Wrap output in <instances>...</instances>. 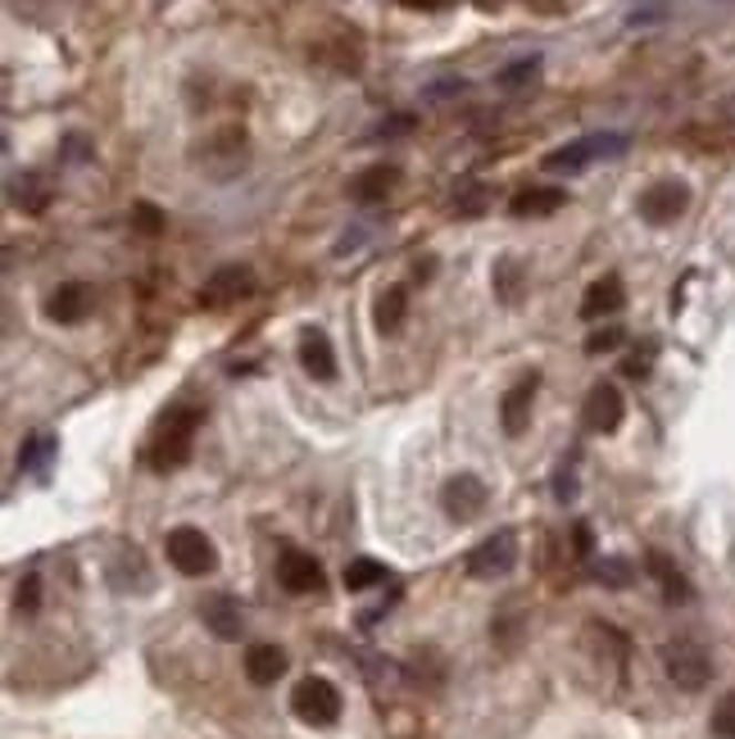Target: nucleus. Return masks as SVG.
I'll use <instances>...</instances> for the list:
<instances>
[{"label":"nucleus","instance_id":"c85d7f7f","mask_svg":"<svg viewBox=\"0 0 735 739\" xmlns=\"http://www.w3.org/2000/svg\"><path fill=\"white\" fill-rule=\"evenodd\" d=\"M708 726H713V735H717V739H735V689H726V695L717 699V708H713Z\"/></svg>","mask_w":735,"mask_h":739},{"label":"nucleus","instance_id":"e433bc0d","mask_svg":"<svg viewBox=\"0 0 735 739\" xmlns=\"http://www.w3.org/2000/svg\"><path fill=\"white\" fill-rule=\"evenodd\" d=\"M572 540H576V554H591V550H595L591 526H585V522H581V526H572Z\"/></svg>","mask_w":735,"mask_h":739},{"label":"nucleus","instance_id":"1a4fd4ad","mask_svg":"<svg viewBox=\"0 0 735 739\" xmlns=\"http://www.w3.org/2000/svg\"><path fill=\"white\" fill-rule=\"evenodd\" d=\"M251 290H255V273H251V268H245V264H223V268H214V273L205 277L201 305H205V309H232V305H241Z\"/></svg>","mask_w":735,"mask_h":739},{"label":"nucleus","instance_id":"f8f14e48","mask_svg":"<svg viewBox=\"0 0 735 739\" xmlns=\"http://www.w3.org/2000/svg\"><path fill=\"white\" fill-rule=\"evenodd\" d=\"M91 309H95V290L86 281H60L51 295H45V318L64 322V327L82 322Z\"/></svg>","mask_w":735,"mask_h":739},{"label":"nucleus","instance_id":"f3484780","mask_svg":"<svg viewBox=\"0 0 735 739\" xmlns=\"http://www.w3.org/2000/svg\"><path fill=\"white\" fill-rule=\"evenodd\" d=\"M531 404H535V377H522L518 386H509V396L500 400V422L504 435H522L531 422Z\"/></svg>","mask_w":735,"mask_h":739},{"label":"nucleus","instance_id":"f03ea898","mask_svg":"<svg viewBox=\"0 0 735 739\" xmlns=\"http://www.w3.org/2000/svg\"><path fill=\"white\" fill-rule=\"evenodd\" d=\"M626 155V136L622 132H591V136H576L568 145H559V151H550L541 160L545 173H585L591 164L600 160H617Z\"/></svg>","mask_w":735,"mask_h":739},{"label":"nucleus","instance_id":"423d86ee","mask_svg":"<svg viewBox=\"0 0 735 739\" xmlns=\"http://www.w3.org/2000/svg\"><path fill=\"white\" fill-rule=\"evenodd\" d=\"M635 209H641V218L650 227H667V223H676L685 209H691V186L676 182V177H663V182H654V186L641 191Z\"/></svg>","mask_w":735,"mask_h":739},{"label":"nucleus","instance_id":"a211bd4d","mask_svg":"<svg viewBox=\"0 0 735 739\" xmlns=\"http://www.w3.org/2000/svg\"><path fill=\"white\" fill-rule=\"evenodd\" d=\"M201 622L214 639H241V604L232 595H210L201 604Z\"/></svg>","mask_w":735,"mask_h":739},{"label":"nucleus","instance_id":"2eb2a0df","mask_svg":"<svg viewBox=\"0 0 735 739\" xmlns=\"http://www.w3.org/2000/svg\"><path fill=\"white\" fill-rule=\"evenodd\" d=\"M568 205V191L563 186H527L509 201V214L513 218H550Z\"/></svg>","mask_w":735,"mask_h":739},{"label":"nucleus","instance_id":"4468645a","mask_svg":"<svg viewBox=\"0 0 735 739\" xmlns=\"http://www.w3.org/2000/svg\"><path fill=\"white\" fill-rule=\"evenodd\" d=\"M400 186V168L396 164H368L350 177V201L355 205H381L390 191Z\"/></svg>","mask_w":735,"mask_h":739},{"label":"nucleus","instance_id":"6e6552de","mask_svg":"<svg viewBox=\"0 0 735 739\" xmlns=\"http://www.w3.org/2000/svg\"><path fill=\"white\" fill-rule=\"evenodd\" d=\"M486 500H490V490H486V481L472 476V472L450 476L446 490H440V509H446V517L459 522V526H463V522H477V517L486 513Z\"/></svg>","mask_w":735,"mask_h":739},{"label":"nucleus","instance_id":"bb28decb","mask_svg":"<svg viewBox=\"0 0 735 739\" xmlns=\"http://www.w3.org/2000/svg\"><path fill=\"white\" fill-rule=\"evenodd\" d=\"M164 227H169V218H164L160 205H151V201H136V205H132V232H141V236H164Z\"/></svg>","mask_w":735,"mask_h":739},{"label":"nucleus","instance_id":"dca6fc26","mask_svg":"<svg viewBox=\"0 0 735 739\" xmlns=\"http://www.w3.org/2000/svg\"><path fill=\"white\" fill-rule=\"evenodd\" d=\"M110 581H114L119 595H145V589L155 585V581H151V567H145V554L132 550V545L119 550V558H114V567H110Z\"/></svg>","mask_w":735,"mask_h":739},{"label":"nucleus","instance_id":"4be33fe9","mask_svg":"<svg viewBox=\"0 0 735 739\" xmlns=\"http://www.w3.org/2000/svg\"><path fill=\"white\" fill-rule=\"evenodd\" d=\"M490 286H496V300H500V305H509V309L522 305V295H527V268H522V259H513V255L496 259Z\"/></svg>","mask_w":735,"mask_h":739},{"label":"nucleus","instance_id":"4c0bfd02","mask_svg":"<svg viewBox=\"0 0 735 739\" xmlns=\"http://www.w3.org/2000/svg\"><path fill=\"white\" fill-rule=\"evenodd\" d=\"M400 6H405V10H440L446 0H400Z\"/></svg>","mask_w":735,"mask_h":739},{"label":"nucleus","instance_id":"5701e85b","mask_svg":"<svg viewBox=\"0 0 735 739\" xmlns=\"http://www.w3.org/2000/svg\"><path fill=\"white\" fill-rule=\"evenodd\" d=\"M645 563H650V576L659 581V589H663V599H667V604H685V599L695 595V589H691V581L681 576V567H676L667 554H659V550H654Z\"/></svg>","mask_w":735,"mask_h":739},{"label":"nucleus","instance_id":"7c9ffc66","mask_svg":"<svg viewBox=\"0 0 735 739\" xmlns=\"http://www.w3.org/2000/svg\"><path fill=\"white\" fill-rule=\"evenodd\" d=\"M486 209V186H463L459 195H455V214H463V218H477Z\"/></svg>","mask_w":735,"mask_h":739},{"label":"nucleus","instance_id":"c756f323","mask_svg":"<svg viewBox=\"0 0 735 739\" xmlns=\"http://www.w3.org/2000/svg\"><path fill=\"white\" fill-rule=\"evenodd\" d=\"M14 608H19V613H28V617H32L37 608H41V576H37V572H28V576L19 581V595H14Z\"/></svg>","mask_w":735,"mask_h":739},{"label":"nucleus","instance_id":"39448f33","mask_svg":"<svg viewBox=\"0 0 735 739\" xmlns=\"http://www.w3.org/2000/svg\"><path fill=\"white\" fill-rule=\"evenodd\" d=\"M663 671L676 689H685V695H695V689L708 685L713 676V658L695 645V639H667L663 645Z\"/></svg>","mask_w":735,"mask_h":739},{"label":"nucleus","instance_id":"cd10ccee","mask_svg":"<svg viewBox=\"0 0 735 739\" xmlns=\"http://www.w3.org/2000/svg\"><path fill=\"white\" fill-rule=\"evenodd\" d=\"M591 576H595L600 585H609V589H626V585L635 581V572H631V563H626V558H600Z\"/></svg>","mask_w":735,"mask_h":739},{"label":"nucleus","instance_id":"20e7f679","mask_svg":"<svg viewBox=\"0 0 735 739\" xmlns=\"http://www.w3.org/2000/svg\"><path fill=\"white\" fill-rule=\"evenodd\" d=\"M290 712H296L305 726H336L340 721V689L327 676H305L296 689H290Z\"/></svg>","mask_w":735,"mask_h":739},{"label":"nucleus","instance_id":"2f4dec72","mask_svg":"<svg viewBox=\"0 0 735 739\" xmlns=\"http://www.w3.org/2000/svg\"><path fill=\"white\" fill-rule=\"evenodd\" d=\"M622 340H626V331H622V327H604V331H591V340H585V355H609V350H617Z\"/></svg>","mask_w":735,"mask_h":739},{"label":"nucleus","instance_id":"473e14b6","mask_svg":"<svg viewBox=\"0 0 735 739\" xmlns=\"http://www.w3.org/2000/svg\"><path fill=\"white\" fill-rule=\"evenodd\" d=\"M554 495L568 504V500H576V454H568V463L559 468V476H554Z\"/></svg>","mask_w":735,"mask_h":739},{"label":"nucleus","instance_id":"72a5a7b5","mask_svg":"<svg viewBox=\"0 0 735 739\" xmlns=\"http://www.w3.org/2000/svg\"><path fill=\"white\" fill-rule=\"evenodd\" d=\"M535 69H541V60H522V64H513V69L500 73V86H518V82L535 78Z\"/></svg>","mask_w":735,"mask_h":739},{"label":"nucleus","instance_id":"6ab92c4d","mask_svg":"<svg viewBox=\"0 0 735 739\" xmlns=\"http://www.w3.org/2000/svg\"><path fill=\"white\" fill-rule=\"evenodd\" d=\"M300 368H305L314 381H331V377H336V350H331V340H327L318 327H309V331L300 336Z\"/></svg>","mask_w":735,"mask_h":739},{"label":"nucleus","instance_id":"58836bf2","mask_svg":"<svg viewBox=\"0 0 735 739\" xmlns=\"http://www.w3.org/2000/svg\"><path fill=\"white\" fill-rule=\"evenodd\" d=\"M472 6H477V10H500L504 0H472Z\"/></svg>","mask_w":735,"mask_h":739},{"label":"nucleus","instance_id":"393cba45","mask_svg":"<svg viewBox=\"0 0 735 739\" xmlns=\"http://www.w3.org/2000/svg\"><path fill=\"white\" fill-rule=\"evenodd\" d=\"M55 435L51 431H37V435H28L23 440V450H19V468L23 472H32L37 481H45V476H51V459H55Z\"/></svg>","mask_w":735,"mask_h":739},{"label":"nucleus","instance_id":"412c9836","mask_svg":"<svg viewBox=\"0 0 735 739\" xmlns=\"http://www.w3.org/2000/svg\"><path fill=\"white\" fill-rule=\"evenodd\" d=\"M245 676L255 685H277L286 676V649L282 645H251L245 649Z\"/></svg>","mask_w":735,"mask_h":739},{"label":"nucleus","instance_id":"f257e3e1","mask_svg":"<svg viewBox=\"0 0 735 739\" xmlns=\"http://www.w3.org/2000/svg\"><path fill=\"white\" fill-rule=\"evenodd\" d=\"M201 409L195 404H173L160 427L151 431V440H145V463H151L155 472H177L191 450H195V431H201Z\"/></svg>","mask_w":735,"mask_h":739},{"label":"nucleus","instance_id":"9b49d317","mask_svg":"<svg viewBox=\"0 0 735 739\" xmlns=\"http://www.w3.org/2000/svg\"><path fill=\"white\" fill-rule=\"evenodd\" d=\"M277 581H282L286 595H318V589H323V567H318V558L305 554V550H282V558H277Z\"/></svg>","mask_w":735,"mask_h":739},{"label":"nucleus","instance_id":"f704fd0d","mask_svg":"<svg viewBox=\"0 0 735 739\" xmlns=\"http://www.w3.org/2000/svg\"><path fill=\"white\" fill-rule=\"evenodd\" d=\"M364 236H368V227H346V236H340V245H336V255H340V259L355 255L359 245H364Z\"/></svg>","mask_w":735,"mask_h":739},{"label":"nucleus","instance_id":"9d476101","mask_svg":"<svg viewBox=\"0 0 735 739\" xmlns=\"http://www.w3.org/2000/svg\"><path fill=\"white\" fill-rule=\"evenodd\" d=\"M622 418H626V400H622V390H617L613 381H595L591 390H585L581 422L591 427V431L609 435V431H617V427H622Z\"/></svg>","mask_w":735,"mask_h":739},{"label":"nucleus","instance_id":"b1692460","mask_svg":"<svg viewBox=\"0 0 735 739\" xmlns=\"http://www.w3.org/2000/svg\"><path fill=\"white\" fill-rule=\"evenodd\" d=\"M10 205L23 209V214H45V205H51V182L37 177V173H23L10 182Z\"/></svg>","mask_w":735,"mask_h":739},{"label":"nucleus","instance_id":"7ed1b4c3","mask_svg":"<svg viewBox=\"0 0 735 739\" xmlns=\"http://www.w3.org/2000/svg\"><path fill=\"white\" fill-rule=\"evenodd\" d=\"M164 554L182 576H210L218 567V550L201 526H173L164 540Z\"/></svg>","mask_w":735,"mask_h":739},{"label":"nucleus","instance_id":"ddd939ff","mask_svg":"<svg viewBox=\"0 0 735 739\" xmlns=\"http://www.w3.org/2000/svg\"><path fill=\"white\" fill-rule=\"evenodd\" d=\"M622 305H626V286H622V277H600V281H591L585 286V295H581V318L585 322H600V318H613V314H622Z\"/></svg>","mask_w":735,"mask_h":739},{"label":"nucleus","instance_id":"aec40b11","mask_svg":"<svg viewBox=\"0 0 735 739\" xmlns=\"http://www.w3.org/2000/svg\"><path fill=\"white\" fill-rule=\"evenodd\" d=\"M405 314H409V290L405 286H386L377 290V300H372V327L381 336H396L405 327Z\"/></svg>","mask_w":735,"mask_h":739},{"label":"nucleus","instance_id":"0eeeda50","mask_svg":"<svg viewBox=\"0 0 735 739\" xmlns=\"http://www.w3.org/2000/svg\"><path fill=\"white\" fill-rule=\"evenodd\" d=\"M513 567H518V535L513 531L486 535L481 545L468 554V576H477V581H500Z\"/></svg>","mask_w":735,"mask_h":739},{"label":"nucleus","instance_id":"a878e982","mask_svg":"<svg viewBox=\"0 0 735 739\" xmlns=\"http://www.w3.org/2000/svg\"><path fill=\"white\" fill-rule=\"evenodd\" d=\"M340 581H346V589H372V585L386 581V567L377 558H355V563H346Z\"/></svg>","mask_w":735,"mask_h":739},{"label":"nucleus","instance_id":"c9c22d12","mask_svg":"<svg viewBox=\"0 0 735 739\" xmlns=\"http://www.w3.org/2000/svg\"><path fill=\"white\" fill-rule=\"evenodd\" d=\"M405 132H414V114H396L377 127V136H405Z\"/></svg>","mask_w":735,"mask_h":739}]
</instances>
